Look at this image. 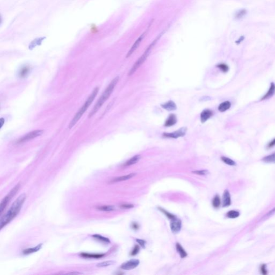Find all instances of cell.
<instances>
[{
    "instance_id": "18",
    "label": "cell",
    "mask_w": 275,
    "mask_h": 275,
    "mask_svg": "<svg viewBox=\"0 0 275 275\" xmlns=\"http://www.w3.org/2000/svg\"><path fill=\"white\" fill-rule=\"evenodd\" d=\"M80 256L87 258H100L104 256L103 254H92L82 253L80 254Z\"/></svg>"
},
{
    "instance_id": "12",
    "label": "cell",
    "mask_w": 275,
    "mask_h": 275,
    "mask_svg": "<svg viewBox=\"0 0 275 275\" xmlns=\"http://www.w3.org/2000/svg\"><path fill=\"white\" fill-rule=\"evenodd\" d=\"M213 112L211 110L205 109L203 110L201 114V121L202 123H204L212 116Z\"/></svg>"
},
{
    "instance_id": "4",
    "label": "cell",
    "mask_w": 275,
    "mask_h": 275,
    "mask_svg": "<svg viewBox=\"0 0 275 275\" xmlns=\"http://www.w3.org/2000/svg\"><path fill=\"white\" fill-rule=\"evenodd\" d=\"M160 36H161V34L159 37H157L150 45V46L147 48V49L146 50V51L143 53V54L141 56V57L139 58V59L136 61V62L134 64V65L132 67V68L129 72V73H128L129 76H131V75H132V74H133L136 71V70H138L140 67L141 66V65L145 61V60L147 59V57L150 54L152 50L153 49V48H154V45L157 43V41L159 39Z\"/></svg>"
},
{
    "instance_id": "25",
    "label": "cell",
    "mask_w": 275,
    "mask_h": 275,
    "mask_svg": "<svg viewBox=\"0 0 275 275\" xmlns=\"http://www.w3.org/2000/svg\"><path fill=\"white\" fill-rule=\"evenodd\" d=\"M97 209L102 211H105V212H110V211H113L115 210L116 208L114 206L112 205H104L101 206L99 207H97Z\"/></svg>"
},
{
    "instance_id": "28",
    "label": "cell",
    "mask_w": 275,
    "mask_h": 275,
    "mask_svg": "<svg viewBox=\"0 0 275 275\" xmlns=\"http://www.w3.org/2000/svg\"><path fill=\"white\" fill-rule=\"evenodd\" d=\"M92 237L97 240L98 241H101V242H103V243H110V240L107 238H105L104 236H103L102 235L99 234H95L92 235Z\"/></svg>"
},
{
    "instance_id": "29",
    "label": "cell",
    "mask_w": 275,
    "mask_h": 275,
    "mask_svg": "<svg viewBox=\"0 0 275 275\" xmlns=\"http://www.w3.org/2000/svg\"><path fill=\"white\" fill-rule=\"evenodd\" d=\"M221 204V200L220 196L218 194L216 195L213 198L212 201V205L215 208H218L220 206Z\"/></svg>"
},
{
    "instance_id": "16",
    "label": "cell",
    "mask_w": 275,
    "mask_h": 275,
    "mask_svg": "<svg viewBox=\"0 0 275 275\" xmlns=\"http://www.w3.org/2000/svg\"><path fill=\"white\" fill-rule=\"evenodd\" d=\"M136 173H132V174H128V175H125V176L118 177H116V178L114 179V180H112V181H111V183H116V182H121V181H126V180H129V179H131L132 177H133L134 176H136Z\"/></svg>"
},
{
    "instance_id": "6",
    "label": "cell",
    "mask_w": 275,
    "mask_h": 275,
    "mask_svg": "<svg viewBox=\"0 0 275 275\" xmlns=\"http://www.w3.org/2000/svg\"><path fill=\"white\" fill-rule=\"evenodd\" d=\"M43 133H44V130H38L33 131L30 132L29 133L24 135L21 138H20L17 141V143H25V142H26L28 141H29L30 140L34 139L38 136H41Z\"/></svg>"
},
{
    "instance_id": "14",
    "label": "cell",
    "mask_w": 275,
    "mask_h": 275,
    "mask_svg": "<svg viewBox=\"0 0 275 275\" xmlns=\"http://www.w3.org/2000/svg\"><path fill=\"white\" fill-rule=\"evenodd\" d=\"M275 94V84L274 83L272 82L270 85V88L269 89L268 92L266 93V94L263 96V97L261 99V101H264L265 99H269L271 98L272 96L274 95Z\"/></svg>"
},
{
    "instance_id": "22",
    "label": "cell",
    "mask_w": 275,
    "mask_h": 275,
    "mask_svg": "<svg viewBox=\"0 0 275 275\" xmlns=\"http://www.w3.org/2000/svg\"><path fill=\"white\" fill-rule=\"evenodd\" d=\"M263 161L268 163H275V152L262 159Z\"/></svg>"
},
{
    "instance_id": "35",
    "label": "cell",
    "mask_w": 275,
    "mask_h": 275,
    "mask_svg": "<svg viewBox=\"0 0 275 275\" xmlns=\"http://www.w3.org/2000/svg\"><path fill=\"white\" fill-rule=\"evenodd\" d=\"M261 273L263 275L268 274V270L267 269V265L265 264H262L260 267Z\"/></svg>"
},
{
    "instance_id": "39",
    "label": "cell",
    "mask_w": 275,
    "mask_h": 275,
    "mask_svg": "<svg viewBox=\"0 0 275 275\" xmlns=\"http://www.w3.org/2000/svg\"><path fill=\"white\" fill-rule=\"evenodd\" d=\"M121 208H123V209H131V208H133L134 207V205H132V204H123V205H121V206H120Z\"/></svg>"
},
{
    "instance_id": "30",
    "label": "cell",
    "mask_w": 275,
    "mask_h": 275,
    "mask_svg": "<svg viewBox=\"0 0 275 275\" xmlns=\"http://www.w3.org/2000/svg\"><path fill=\"white\" fill-rule=\"evenodd\" d=\"M114 263H115V262L114 261H104V262L98 263L97 264V267L99 268H103V267H106L111 265H113Z\"/></svg>"
},
{
    "instance_id": "2",
    "label": "cell",
    "mask_w": 275,
    "mask_h": 275,
    "mask_svg": "<svg viewBox=\"0 0 275 275\" xmlns=\"http://www.w3.org/2000/svg\"><path fill=\"white\" fill-rule=\"evenodd\" d=\"M119 77L118 76L115 78H114L112 80V81L110 82V84L108 86V87L106 88L105 91L103 92L102 95L100 97L99 99L97 101V103L96 104L95 106L92 109L91 112L88 116V117L91 118L96 114V112L99 111V109L103 105V104L106 102V100L108 99L110 97V96L111 95L112 92L114 91V87L117 84L118 82L119 81Z\"/></svg>"
},
{
    "instance_id": "31",
    "label": "cell",
    "mask_w": 275,
    "mask_h": 275,
    "mask_svg": "<svg viewBox=\"0 0 275 275\" xmlns=\"http://www.w3.org/2000/svg\"><path fill=\"white\" fill-rule=\"evenodd\" d=\"M221 160L224 162L225 163H226V165H236V163L230 158H227V157H225V156H222V157H221Z\"/></svg>"
},
{
    "instance_id": "1",
    "label": "cell",
    "mask_w": 275,
    "mask_h": 275,
    "mask_svg": "<svg viewBox=\"0 0 275 275\" xmlns=\"http://www.w3.org/2000/svg\"><path fill=\"white\" fill-rule=\"evenodd\" d=\"M26 199L25 194L19 195L18 198L12 204L7 211L2 216L0 219V229L2 230L8 224H9L16 216L19 214L24 202Z\"/></svg>"
},
{
    "instance_id": "15",
    "label": "cell",
    "mask_w": 275,
    "mask_h": 275,
    "mask_svg": "<svg viewBox=\"0 0 275 275\" xmlns=\"http://www.w3.org/2000/svg\"><path fill=\"white\" fill-rule=\"evenodd\" d=\"M177 122V118L174 114H171L169 115L167 119L165 121V127H171L176 124Z\"/></svg>"
},
{
    "instance_id": "40",
    "label": "cell",
    "mask_w": 275,
    "mask_h": 275,
    "mask_svg": "<svg viewBox=\"0 0 275 275\" xmlns=\"http://www.w3.org/2000/svg\"><path fill=\"white\" fill-rule=\"evenodd\" d=\"M275 146V138L274 139L272 140V141H270L269 143H268V146H267V148L268 149L269 148H272L273 147H274Z\"/></svg>"
},
{
    "instance_id": "26",
    "label": "cell",
    "mask_w": 275,
    "mask_h": 275,
    "mask_svg": "<svg viewBox=\"0 0 275 275\" xmlns=\"http://www.w3.org/2000/svg\"><path fill=\"white\" fill-rule=\"evenodd\" d=\"M240 212L236 211V210H231L229 212H228L226 214V216H227L228 218L231 219H235L238 218L240 216Z\"/></svg>"
},
{
    "instance_id": "19",
    "label": "cell",
    "mask_w": 275,
    "mask_h": 275,
    "mask_svg": "<svg viewBox=\"0 0 275 275\" xmlns=\"http://www.w3.org/2000/svg\"><path fill=\"white\" fill-rule=\"evenodd\" d=\"M161 106L163 109L168 111H173L177 109L176 104L172 101H169L168 102L162 104Z\"/></svg>"
},
{
    "instance_id": "9",
    "label": "cell",
    "mask_w": 275,
    "mask_h": 275,
    "mask_svg": "<svg viewBox=\"0 0 275 275\" xmlns=\"http://www.w3.org/2000/svg\"><path fill=\"white\" fill-rule=\"evenodd\" d=\"M147 32V30H146V31H145V32L138 38V39L135 41V43L133 45L132 48H131V49L130 50V51L128 52V54H127V55H126V58L130 57L131 55H132V54L134 52V51H136V50L139 46L140 44L142 41L143 40L144 37H145Z\"/></svg>"
},
{
    "instance_id": "41",
    "label": "cell",
    "mask_w": 275,
    "mask_h": 275,
    "mask_svg": "<svg viewBox=\"0 0 275 275\" xmlns=\"http://www.w3.org/2000/svg\"><path fill=\"white\" fill-rule=\"evenodd\" d=\"M131 227H132L133 229L136 230H138V229L139 228V226L138 224H137V223H133L132 225H131Z\"/></svg>"
},
{
    "instance_id": "27",
    "label": "cell",
    "mask_w": 275,
    "mask_h": 275,
    "mask_svg": "<svg viewBox=\"0 0 275 275\" xmlns=\"http://www.w3.org/2000/svg\"><path fill=\"white\" fill-rule=\"evenodd\" d=\"M247 11L246 9H241L237 11L235 14V18L236 19H242L247 14Z\"/></svg>"
},
{
    "instance_id": "23",
    "label": "cell",
    "mask_w": 275,
    "mask_h": 275,
    "mask_svg": "<svg viewBox=\"0 0 275 275\" xmlns=\"http://www.w3.org/2000/svg\"><path fill=\"white\" fill-rule=\"evenodd\" d=\"M176 250L177 252L180 254L181 258H184L187 256V253L184 249L180 245V243H177L176 245Z\"/></svg>"
},
{
    "instance_id": "11",
    "label": "cell",
    "mask_w": 275,
    "mask_h": 275,
    "mask_svg": "<svg viewBox=\"0 0 275 275\" xmlns=\"http://www.w3.org/2000/svg\"><path fill=\"white\" fill-rule=\"evenodd\" d=\"M231 194L227 190H225L223 196V206L224 207H228L231 205Z\"/></svg>"
},
{
    "instance_id": "34",
    "label": "cell",
    "mask_w": 275,
    "mask_h": 275,
    "mask_svg": "<svg viewBox=\"0 0 275 275\" xmlns=\"http://www.w3.org/2000/svg\"><path fill=\"white\" fill-rule=\"evenodd\" d=\"M192 172L198 175H206L209 174V171L207 170H201L193 171Z\"/></svg>"
},
{
    "instance_id": "21",
    "label": "cell",
    "mask_w": 275,
    "mask_h": 275,
    "mask_svg": "<svg viewBox=\"0 0 275 275\" xmlns=\"http://www.w3.org/2000/svg\"><path fill=\"white\" fill-rule=\"evenodd\" d=\"M231 106V103L229 101H225L221 103L218 106V110L220 112H225L228 110Z\"/></svg>"
},
{
    "instance_id": "13",
    "label": "cell",
    "mask_w": 275,
    "mask_h": 275,
    "mask_svg": "<svg viewBox=\"0 0 275 275\" xmlns=\"http://www.w3.org/2000/svg\"><path fill=\"white\" fill-rule=\"evenodd\" d=\"M46 39V37H39L34 39L32 41L29 46V48L30 50H32L37 46H40L42 44V42Z\"/></svg>"
},
{
    "instance_id": "24",
    "label": "cell",
    "mask_w": 275,
    "mask_h": 275,
    "mask_svg": "<svg viewBox=\"0 0 275 275\" xmlns=\"http://www.w3.org/2000/svg\"><path fill=\"white\" fill-rule=\"evenodd\" d=\"M30 72V67L29 66H24L19 72V76L22 78L25 77L28 75Z\"/></svg>"
},
{
    "instance_id": "36",
    "label": "cell",
    "mask_w": 275,
    "mask_h": 275,
    "mask_svg": "<svg viewBox=\"0 0 275 275\" xmlns=\"http://www.w3.org/2000/svg\"><path fill=\"white\" fill-rule=\"evenodd\" d=\"M140 251V247L139 246H138V245H136V246H134V247L133 248V249L132 250L131 253V255L132 256H135L136 255H137L138 253Z\"/></svg>"
},
{
    "instance_id": "38",
    "label": "cell",
    "mask_w": 275,
    "mask_h": 275,
    "mask_svg": "<svg viewBox=\"0 0 275 275\" xmlns=\"http://www.w3.org/2000/svg\"><path fill=\"white\" fill-rule=\"evenodd\" d=\"M275 214V207L271 211H270L269 212L264 216V218H268L269 216H273L274 214Z\"/></svg>"
},
{
    "instance_id": "7",
    "label": "cell",
    "mask_w": 275,
    "mask_h": 275,
    "mask_svg": "<svg viewBox=\"0 0 275 275\" xmlns=\"http://www.w3.org/2000/svg\"><path fill=\"white\" fill-rule=\"evenodd\" d=\"M187 130L186 127H183L175 132L172 133H164L163 134V136L166 138L177 139L178 138L185 136L187 131Z\"/></svg>"
},
{
    "instance_id": "10",
    "label": "cell",
    "mask_w": 275,
    "mask_h": 275,
    "mask_svg": "<svg viewBox=\"0 0 275 275\" xmlns=\"http://www.w3.org/2000/svg\"><path fill=\"white\" fill-rule=\"evenodd\" d=\"M182 227V222L179 219H177L175 218V219H172L170 223V228L173 233H178L180 232Z\"/></svg>"
},
{
    "instance_id": "5",
    "label": "cell",
    "mask_w": 275,
    "mask_h": 275,
    "mask_svg": "<svg viewBox=\"0 0 275 275\" xmlns=\"http://www.w3.org/2000/svg\"><path fill=\"white\" fill-rule=\"evenodd\" d=\"M20 187V184H17L11 189L7 195L2 199L0 205V212L2 214L8 205V203L11 201L12 198L15 196V194L19 191Z\"/></svg>"
},
{
    "instance_id": "42",
    "label": "cell",
    "mask_w": 275,
    "mask_h": 275,
    "mask_svg": "<svg viewBox=\"0 0 275 275\" xmlns=\"http://www.w3.org/2000/svg\"><path fill=\"white\" fill-rule=\"evenodd\" d=\"M0 122H1V128H2V127L3 126V125L4 123V119L3 118H1Z\"/></svg>"
},
{
    "instance_id": "3",
    "label": "cell",
    "mask_w": 275,
    "mask_h": 275,
    "mask_svg": "<svg viewBox=\"0 0 275 275\" xmlns=\"http://www.w3.org/2000/svg\"><path fill=\"white\" fill-rule=\"evenodd\" d=\"M99 91V88L96 87L93 91L92 92L91 95L88 97V99L85 102L83 105L81 107L80 109L79 110L77 114H75V116L74 117L72 120L70 122V124L68 125V128L71 129L73 128L75 125L77 124L78 121L80 119L81 117L85 114V112L87 110L88 108L92 104L94 100L95 99L96 96L97 95L98 92Z\"/></svg>"
},
{
    "instance_id": "20",
    "label": "cell",
    "mask_w": 275,
    "mask_h": 275,
    "mask_svg": "<svg viewBox=\"0 0 275 275\" xmlns=\"http://www.w3.org/2000/svg\"><path fill=\"white\" fill-rule=\"evenodd\" d=\"M140 159H141V156L140 155H135L133 157L131 158L130 160H128V161L125 163L124 165L125 166H130V165H134L139 161Z\"/></svg>"
},
{
    "instance_id": "32",
    "label": "cell",
    "mask_w": 275,
    "mask_h": 275,
    "mask_svg": "<svg viewBox=\"0 0 275 275\" xmlns=\"http://www.w3.org/2000/svg\"><path fill=\"white\" fill-rule=\"evenodd\" d=\"M158 209L159 210L162 212L163 213L165 214V216H167L168 218H169V219H170V220L174 219H175V218H176V216H175L174 215H173V214H172L168 212V211H167L166 210L163 209H162L161 207H159Z\"/></svg>"
},
{
    "instance_id": "37",
    "label": "cell",
    "mask_w": 275,
    "mask_h": 275,
    "mask_svg": "<svg viewBox=\"0 0 275 275\" xmlns=\"http://www.w3.org/2000/svg\"><path fill=\"white\" fill-rule=\"evenodd\" d=\"M136 241L139 244L140 246H141L142 248H145L146 244V242L145 240H143L142 239H139V238H136Z\"/></svg>"
},
{
    "instance_id": "17",
    "label": "cell",
    "mask_w": 275,
    "mask_h": 275,
    "mask_svg": "<svg viewBox=\"0 0 275 275\" xmlns=\"http://www.w3.org/2000/svg\"><path fill=\"white\" fill-rule=\"evenodd\" d=\"M42 246H43V244L40 243V244L38 245L37 246L34 247L26 249H24L23 251V254L24 255H29L31 254L37 252L38 251L40 250V249L41 248V247H42Z\"/></svg>"
},
{
    "instance_id": "33",
    "label": "cell",
    "mask_w": 275,
    "mask_h": 275,
    "mask_svg": "<svg viewBox=\"0 0 275 275\" xmlns=\"http://www.w3.org/2000/svg\"><path fill=\"white\" fill-rule=\"evenodd\" d=\"M217 67L219 68L222 72H223L224 73H226V72H227L229 70V67L228 66L225 64V63H220V64H219L218 65H217Z\"/></svg>"
},
{
    "instance_id": "8",
    "label": "cell",
    "mask_w": 275,
    "mask_h": 275,
    "mask_svg": "<svg viewBox=\"0 0 275 275\" xmlns=\"http://www.w3.org/2000/svg\"><path fill=\"white\" fill-rule=\"evenodd\" d=\"M140 263V261L136 259H132L121 264V268L125 270H130L136 268Z\"/></svg>"
}]
</instances>
